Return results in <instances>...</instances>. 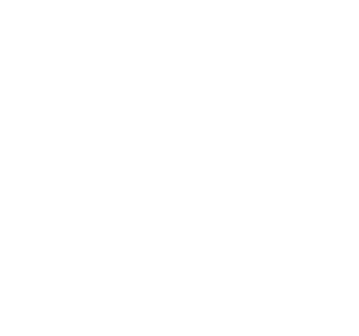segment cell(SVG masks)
Masks as SVG:
<instances>
[]
</instances>
